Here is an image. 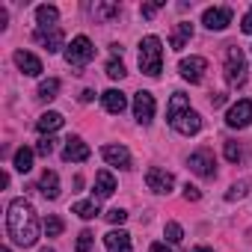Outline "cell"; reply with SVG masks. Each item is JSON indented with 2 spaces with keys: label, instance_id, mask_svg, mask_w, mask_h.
Returning <instances> with one entry per match:
<instances>
[{
  "label": "cell",
  "instance_id": "20",
  "mask_svg": "<svg viewBox=\"0 0 252 252\" xmlns=\"http://www.w3.org/2000/svg\"><path fill=\"white\" fill-rule=\"evenodd\" d=\"M39 190H42V196H48V199H57L60 196V178H57V172H42V178H39Z\"/></svg>",
  "mask_w": 252,
  "mask_h": 252
},
{
  "label": "cell",
  "instance_id": "28",
  "mask_svg": "<svg viewBox=\"0 0 252 252\" xmlns=\"http://www.w3.org/2000/svg\"><path fill=\"white\" fill-rule=\"evenodd\" d=\"M163 234H166L169 243H181V240H184V228H181L178 222H166V231H163Z\"/></svg>",
  "mask_w": 252,
  "mask_h": 252
},
{
  "label": "cell",
  "instance_id": "34",
  "mask_svg": "<svg viewBox=\"0 0 252 252\" xmlns=\"http://www.w3.org/2000/svg\"><path fill=\"white\" fill-rule=\"evenodd\" d=\"M246 187H249V181H240V184H231V190L225 193V199L231 202V199H240L243 193H246Z\"/></svg>",
  "mask_w": 252,
  "mask_h": 252
},
{
  "label": "cell",
  "instance_id": "40",
  "mask_svg": "<svg viewBox=\"0 0 252 252\" xmlns=\"http://www.w3.org/2000/svg\"><path fill=\"white\" fill-rule=\"evenodd\" d=\"M211 104H214V107H220V104H225V95H214V98H211Z\"/></svg>",
  "mask_w": 252,
  "mask_h": 252
},
{
  "label": "cell",
  "instance_id": "39",
  "mask_svg": "<svg viewBox=\"0 0 252 252\" xmlns=\"http://www.w3.org/2000/svg\"><path fill=\"white\" fill-rule=\"evenodd\" d=\"M92 98H95V92H92V89H83V92H80V101H92Z\"/></svg>",
  "mask_w": 252,
  "mask_h": 252
},
{
  "label": "cell",
  "instance_id": "41",
  "mask_svg": "<svg viewBox=\"0 0 252 252\" xmlns=\"http://www.w3.org/2000/svg\"><path fill=\"white\" fill-rule=\"evenodd\" d=\"M193 252H214V249H208V246H196Z\"/></svg>",
  "mask_w": 252,
  "mask_h": 252
},
{
  "label": "cell",
  "instance_id": "19",
  "mask_svg": "<svg viewBox=\"0 0 252 252\" xmlns=\"http://www.w3.org/2000/svg\"><path fill=\"white\" fill-rule=\"evenodd\" d=\"M101 104H104L107 113H122L125 107H128V98H125V92H119V89H107L101 95Z\"/></svg>",
  "mask_w": 252,
  "mask_h": 252
},
{
  "label": "cell",
  "instance_id": "43",
  "mask_svg": "<svg viewBox=\"0 0 252 252\" xmlns=\"http://www.w3.org/2000/svg\"><path fill=\"white\" fill-rule=\"evenodd\" d=\"M42 252H54V249H42Z\"/></svg>",
  "mask_w": 252,
  "mask_h": 252
},
{
  "label": "cell",
  "instance_id": "25",
  "mask_svg": "<svg viewBox=\"0 0 252 252\" xmlns=\"http://www.w3.org/2000/svg\"><path fill=\"white\" fill-rule=\"evenodd\" d=\"M33 155H36V152L27 149V146L18 149V152H15V169H18V172H30V169H33Z\"/></svg>",
  "mask_w": 252,
  "mask_h": 252
},
{
  "label": "cell",
  "instance_id": "42",
  "mask_svg": "<svg viewBox=\"0 0 252 252\" xmlns=\"http://www.w3.org/2000/svg\"><path fill=\"white\" fill-rule=\"evenodd\" d=\"M0 252H12V249H9V246H3V249H0Z\"/></svg>",
  "mask_w": 252,
  "mask_h": 252
},
{
  "label": "cell",
  "instance_id": "31",
  "mask_svg": "<svg viewBox=\"0 0 252 252\" xmlns=\"http://www.w3.org/2000/svg\"><path fill=\"white\" fill-rule=\"evenodd\" d=\"M240 158H243V149H240V146H237L234 140H228V143H225V160H231V163H237Z\"/></svg>",
  "mask_w": 252,
  "mask_h": 252
},
{
  "label": "cell",
  "instance_id": "2",
  "mask_svg": "<svg viewBox=\"0 0 252 252\" xmlns=\"http://www.w3.org/2000/svg\"><path fill=\"white\" fill-rule=\"evenodd\" d=\"M140 71L158 77L163 71V42L158 36H146L140 42Z\"/></svg>",
  "mask_w": 252,
  "mask_h": 252
},
{
  "label": "cell",
  "instance_id": "27",
  "mask_svg": "<svg viewBox=\"0 0 252 252\" xmlns=\"http://www.w3.org/2000/svg\"><path fill=\"white\" fill-rule=\"evenodd\" d=\"M45 234L48 237H60L63 234V220L60 217H48L45 220Z\"/></svg>",
  "mask_w": 252,
  "mask_h": 252
},
{
  "label": "cell",
  "instance_id": "14",
  "mask_svg": "<svg viewBox=\"0 0 252 252\" xmlns=\"http://www.w3.org/2000/svg\"><path fill=\"white\" fill-rule=\"evenodd\" d=\"M89 146L80 140V137H71V140H65V149H63V158L68 160V163H83V160H89Z\"/></svg>",
  "mask_w": 252,
  "mask_h": 252
},
{
  "label": "cell",
  "instance_id": "23",
  "mask_svg": "<svg viewBox=\"0 0 252 252\" xmlns=\"http://www.w3.org/2000/svg\"><path fill=\"white\" fill-rule=\"evenodd\" d=\"M36 21H39V27H57V21H60V12H57V6H39L36 9Z\"/></svg>",
  "mask_w": 252,
  "mask_h": 252
},
{
  "label": "cell",
  "instance_id": "26",
  "mask_svg": "<svg viewBox=\"0 0 252 252\" xmlns=\"http://www.w3.org/2000/svg\"><path fill=\"white\" fill-rule=\"evenodd\" d=\"M57 92H60V80L57 77H48V80L39 83V98L51 101V98H57Z\"/></svg>",
  "mask_w": 252,
  "mask_h": 252
},
{
  "label": "cell",
  "instance_id": "18",
  "mask_svg": "<svg viewBox=\"0 0 252 252\" xmlns=\"http://www.w3.org/2000/svg\"><path fill=\"white\" fill-rule=\"evenodd\" d=\"M63 122H65V119H63L60 113H54V110H51V113H42V116H39L36 128H39V134H42V137H51L54 131H60V128H63Z\"/></svg>",
  "mask_w": 252,
  "mask_h": 252
},
{
  "label": "cell",
  "instance_id": "24",
  "mask_svg": "<svg viewBox=\"0 0 252 252\" xmlns=\"http://www.w3.org/2000/svg\"><path fill=\"white\" fill-rule=\"evenodd\" d=\"M71 211H74L77 217H83V220H95V217L101 214L95 199H83V202H74V205H71Z\"/></svg>",
  "mask_w": 252,
  "mask_h": 252
},
{
  "label": "cell",
  "instance_id": "21",
  "mask_svg": "<svg viewBox=\"0 0 252 252\" xmlns=\"http://www.w3.org/2000/svg\"><path fill=\"white\" fill-rule=\"evenodd\" d=\"M184 110H190V101H187V95H184V92H175V95L169 98V107H166V122L178 119Z\"/></svg>",
  "mask_w": 252,
  "mask_h": 252
},
{
  "label": "cell",
  "instance_id": "37",
  "mask_svg": "<svg viewBox=\"0 0 252 252\" xmlns=\"http://www.w3.org/2000/svg\"><path fill=\"white\" fill-rule=\"evenodd\" d=\"M199 196H202V193H199V190H196V187H190V184H187V187H184V199H187V202H196V199H199Z\"/></svg>",
  "mask_w": 252,
  "mask_h": 252
},
{
  "label": "cell",
  "instance_id": "36",
  "mask_svg": "<svg viewBox=\"0 0 252 252\" xmlns=\"http://www.w3.org/2000/svg\"><path fill=\"white\" fill-rule=\"evenodd\" d=\"M160 6H163V0H160V3H149V6H143V18H152Z\"/></svg>",
  "mask_w": 252,
  "mask_h": 252
},
{
  "label": "cell",
  "instance_id": "12",
  "mask_svg": "<svg viewBox=\"0 0 252 252\" xmlns=\"http://www.w3.org/2000/svg\"><path fill=\"white\" fill-rule=\"evenodd\" d=\"M33 39H36L42 48H48V54H57V51L63 48V30H60V27H39V30L33 33Z\"/></svg>",
  "mask_w": 252,
  "mask_h": 252
},
{
  "label": "cell",
  "instance_id": "11",
  "mask_svg": "<svg viewBox=\"0 0 252 252\" xmlns=\"http://www.w3.org/2000/svg\"><path fill=\"white\" fill-rule=\"evenodd\" d=\"M202 24H205L208 30H225V27L231 24V9H228V6H211V9H205Z\"/></svg>",
  "mask_w": 252,
  "mask_h": 252
},
{
  "label": "cell",
  "instance_id": "15",
  "mask_svg": "<svg viewBox=\"0 0 252 252\" xmlns=\"http://www.w3.org/2000/svg\"><path fill=\"white\" fill-rule=\"evenodd\" d=\"M104 246H107V252H131V234L125 228H119V231L113 228L104 234Z\"/></svg>",
  "mask_w": 252,
  "mask_h": 252
},
{
  "label": "cell",
  "instance_id": "33",
  "mask_svg": "<svg viewBox=\"0 0 252 252\" xmlns=\"http://www.w3.org/2000/svg\"><path fill=\"white\" fill-rule=\"evenodd\" d=\"M89 246H92V231H80L77 234V252H89Z\"/></svg>",
  "mask_w": 252,
  "mask_h": 252
},
{
  "label": "cell",
  "instance_id": "6",
  "mask_svg": "<svg viewBox=\"0 0 252 252\" xmlns=\"http://www.w3.org/2000/svg\"><path fill=\"white\" fill-rule=\"evenodd\" d=\"M190 169L199 175V178H214V172H217V163H214V155L208 152V149H199V152H193L190 155Z\"/></svg>",
  "mask_w": 252,
  "mask_h": 252
},
{
  "label": "cell",
  "instance_id": "9",
  "mask_svg": "<svg viewBox=\"0 0 252 252\" xmlns=\"http://www.w3.org/2000/svg\"><path fill=\"white\" fill-rule=\"evenodd\" d=\"M134 119L140 122V125H149L152 119H155V95L152 92H137L134 95Z\"/></svg>",
  "mask_w": 252,
  "mask_h": 252
},
{
  "label": "cell",
  "instance_id": "7",
  "mask_svg": "<svg viewBox=\"0 0 252 252\" xmlns=\"http://www.w3.org/2000/svg\"><path fill=\"white\" fill-rule=\"evenodd\" d=\"M146 184H149V190H155V193H172V187H175V178H172V172H166V169H160V166H152L149 172H146Z\"/></svg>",
  "mask_w": 252,
  "mask_h": 252
},
{
  "label": "cell",
  "instance_id": "22",
  "mask_svg": "<svg viewBox=\"0 0 252 252\" xmlns=\"http://www.w3.org/2000/svg\"><path fill=\"white\" fill-rule=\"evenodd\" d=\"M193 36V24H187V21H181L178 27H175V33H172V39H169V45H172V51H181L184 45H187V39Z\"/></svg>",
  "mask_w": 252,
  "mask_h": 252
},
{
  "label": "cell",
  "instance_id": "29",
  "mask_svg": "<svg viewBox=\"0 0 252 252\" xmlns=\"http://www.w3.org/2000/svg\"><path fill=\"white\" fill-rule=\"evenodd\" d=\"M125 74H128V71H125V65H122L119 60H110V63H107V77H113V80H122Z\"/></svg>",
  "mask_w": 252,
  "mask_h": 252
},
{
  "label": "cell",
  "instance_id": "4",
  "mask_svg": "<svg viewBox=\"0 0 252 252\" xmlns=\"http://www.w3.org/2000/svg\"><path fill=\"white\" fill-rule=\"evenodd\" d=\"M92 57H95V48H92V42L86 36H74L71 45L65 48V63L74 65V68H83Z\"/></svg>",
  "mask_w": 252,
  "mask_h": 252
},
{
  "label": "cell",
  "instance_id": "38",
  "mask_svg": "<svg viewBox=\"0 0 252 252\" xmlns=\"http://www.w3.org/2000/svg\"><path fill=\"white\" fill-rule=\"evenodd\" d=\"M149 252H172V249H166V243H152Z\"/></svg>",
  "mask_w": 252,
  "mask_h": 252
},
{
  "label": "cell",
  "instance_id": "35",
  "mask_svg": "<svg viewBox=\"0 0 252 252\" xmlns=\"http://www.w3.org/2000/svg\"><path fill=\"white\" fill-rule=\"evenodd\" d=\"M240 30H243V33H249V36H252V6H249V12H246V15H243V21H240Z\"/></svg>",
  "mask_w": 252,
  "mask_h": 252
},
{
  "label": "cell",
  "instance_id": "30",
  "mask_svg": "<svg viewBox=\"0 0 252 252\" xmlns=\"http://www.w3.org/2000/svg\"><path fill=\"white\" fill-rule=\"evenodd\" d=\"M54 146H57V140H54V137H42V140L36 143V155H42V158H48V155L54 152Z\"/></svg>",
  "mask_w": 252,
  "mask_h": 252
},
{
  "label": "cell",
  "instance_id": "1",
  "mask_svg": "<svg viewBox=\"0 0 252 252\" xmlns=\"http://www.w3.org/2000/svg\"><path fill=\"white\" fill-rule=\"evenodd\" d=\"M6 231L18 246H33L39 240V217L27 199H12L6 208Z\"/></svg>",
  "mask_w": 252,
  "mask_h": 252
},
{
  "label": "cell",
  "instance_id": "16",
  "mask_svg": "<svg viewBox=\"0 0 252 252\" xmlns=\"http://www.w3.org/2000/svg\"><path fill=\"white\" fill-rule=\"evenodd\" d=\"M15 65L24 71V74H30V77H39L42 74V60L36 57V54H30V51H15Z\"/></svg>",
  "mask_w": 252,
  "mask_h": 252
},
{
  "label": "cell",
  "instance_id": "5",
  "mask_svg": "<svg viewBox=\"0 0 252 252\" xmlns=\"http://www.w3.org/2000/svg\"><path fill=\"white\" fill-rule=\"evenodd\" d=\"M178 71H181L184 80L202 83V80H205V71H208V60H205V57H184V60L178 63Z\"/></svg>",
  "mask_w": 252,
  "mask_h": 252
},
{
  "label": "cell",
  "instance_id": "32",
  "mask_svg": "<svg viewBox=\"0 0 252 252\" xmlns=\"http://www.w3.org/2000/svg\"><path fill=\"white\" fill-rule=\"evenodd\" d=\"M104 217H107V220H110L113 225H122L125 220H128V211H122V208H113V211H107Z\"/></svg>",
  "mask_w": 252,
  "mask_h": 252
},
{
  "label": "cell",
  "instance_id": "3",
  "mask_svg": "<svg viewBox=\"0 0 252 252\" xmlns=\"http://www.w3.org/2000/svg\"><path fill=\"white\" fill-rule=\"evenodd\" d=\"M222 68H225L228 86H243V83H246V54H243L237 45H228Z\"/></svg>",
  "mask_w": 252,
  "mask_h": 252
},
{
  "label": "cell",
  "instance_id": "17",
  "mask_svg": "<svg viewBox=\"0 0 252 252\" xmlns=\"http://www.w3.org/2000/svg\"><path fill=\"white\" fill-rule=\"evenodd\" d=\"M113 193H116V178L110 169H101L95 175V199H110Z\"/></svg>",
  "mask_w": 252,
  "mask_h": 252
},
{
  "label": "cell",
  "instance_id": "8",
  "mask_svg": "<svg viewBox=\"0 0 252 252\" xmlns=\"http://www.w3.org/2000/svg\"><path fill=\"white\" fill-rule=\"evenodd\" d=\"M249 122H252V101L243 98V101L228 107V113H225V125H228V128H246Z\"/></svg>",
  "mask_w": 252,
  "mask_h": 252
},
{
  "label": "cell",
  "instance_id": "10",
  "mask_svg": "<svg viewBox=\"0 0 252 252\" xmlns=\"http://www.w3.org/2000/svg\"><path fill=\"white\" fill-rule=\"evenodd\" d=\"M172 128L178 131V134H184V137H193V134H199L202 131V116L196 113V110H184L178 119H172L169 122Z\"/></svg>",
  "mask_w": 252,
  "mask_h": 252
},
{
  "label": "cell",
  "instance_id": "13",
  "mask_svg": "<svg viewBox=\"0 0 252 252\" xmlns=\"http://www.w3.org/2000/svg\"><path fill=\"white\" fill-rule=\"evenodd\" d=\"M101 158H104L110 166L131 169V152L125 149V146H104V149H101Z\"/></svg>",
  "mask_w": 252,
  "mask_h": 252
}]
</instances>
